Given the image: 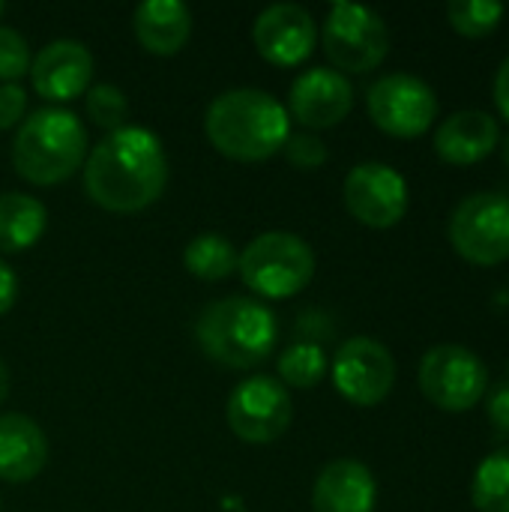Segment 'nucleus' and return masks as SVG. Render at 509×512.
I'll return each mask as SVG.
<instances>
[{"label": "nucleus", "instance_id": "9b49d317", "mask_svg": "<svg viewBox=\"0 0 509 512\" xmlns=\"http://www.w3.org/2000/svg\"><path fill=\"white\" fill-rule=\"evenodd\" d=\"M333 384L351 405H381L396 384V360L378 339L354 336L333 357Z\"/></svg>", "mask_w": 509, "mask_h": 512}, {"label": "nucleus", "instance_id": "2eb2a0df", "mask_svg": "<svg viewBox=\"0 0 509 512\" xmlns=\"http://www.w3.org/2000/svg\"><path fill=\"white\" fill-rule=\"evenodd\" d=\"M93 54L78 39L48 42L30 63L33 90L48 102H69L90 90Z\"/></svg>", "mask_w": 509, "mask_h": 512}, {"label": "nucleus", "instance_id": "5701e85b", "mask_svg": "<svg viewBox=\"0 0 509 512\" xmlns=\"http://www.w3.org/2000/svg\"><path fill=\"white\" fill-rule=\"evenodd\" d=\"M327 375V354L315 342H297L279 357V378L285 387L312 390Z\"/></svg>", "mask_w": 509, "mask_h": 512}, {"label": "nucleus", "instance_id": "f257e3e1", "mask_svg": "<svg viewBox=\"0 0 509 512\" xmlns=\"http://www.w3.org/2000/svg\"><path fill=\"white\" fill-rule=\"evenodd\" d=\"M168 183L162 141L141 126L105 135L84 162V192L108 213H141L156 204Z\"/></svg>", "mask_w": 509, "mask_h": 512}, {"label": "nucleus", "instance_id": "f8f14e48", "mask_svg": "<svg viewBox=\"0 0 509 512\" xmlns=\"http://www.w3.org/2000/svg\"><path fill=\"white\" fill-rule=\"evenodd\" d=\"M345 207L369 228H393L408 213V183L384 162H360L345 177Z\"/></svg>", "mask_w": 509, "mask_h": 512}, {"label": "nucleus", "instance_id": "393cba45", "mask_svg": "<svg viewBox=\"0 0 509 512\" xmlns=\"http://www.w3.org/2000/svg\"><path fill=\"white\" fill-rule=\"evenodd\" d=\"M84 105H87L90 120L99 129H108V135L126 126L129 102H126V93L117 84H93L87 90V102Z\"/></svg>", "mask_w": 509, "mask_h": 512}, {"label": "nucleus", "instance_id": "6e6552de", "mask_svg": "<svg viewBox=\"0 0 509 512\" xmlns=\"http://www.w3.org/2000/svg\"><path fill=\"white\" fill-rule=\"evenodd\" d=\"M486 387L489 369L471 348L435 345L420 360V390L441 411H471L486 396Z\"/></svg>", "mask_w": 509, "mask_h": 512}, {"label": "nucleus", "instance_id": "c85d7f7f", "mask_svg": "<svg viewBox=\"0 0 509 512\" xmlns=\"http://www.w3.org/2000/svg\"><path fill=\"white\" fill-rule=\"evenodd\" d=\"M486 417H489L492 429L501 438H509V384H501L498 390L489 393V399H486Z\"/></svg>", "mask_w": 509, "mask_h": 512}, {"label": "nucleus", "instance_id": "c756f323", "mask_svg": "<svg viewBox=\"0 0 509 512\" xmlns=\"http://www.w3.org/2000/svg\"><path fill=\"white\" fill-rule=\"evenodd\" d=\"M15 297H18V276L12 273L9 264L0 261V315H6L15 306Z\"/></svg>", "mask_w": 509, "mask_h": 512}, {"label": "nucleus", "instance_id": "4be33fe9", "mask_svg": "<svg viewBox=\"0 0 509 512\" xmlns=\"http://www.w3.org/2000/svg\"><path fill=\"white\" fill-rule=\"evenodd\" d=\"M471 501L480 512H509V447L480 462L471 483Z\"/></svg>", "mask_w": 509, "mask_h": 512}, {"label": "nucleus", "instance_id": "a211bd4d", "mask_svg": "<svg viewBox=\"0 0 509 512\" xmlns=\"http://www.w3.org/2000/svg\"><path fill=\"white\" fill-rule=\"evenodd\" d=\"M48 462L45 432L24 414L0 417V480L27 483L42 474Z\"/></svg>", "mask_w": 509, "mask_h": 512}, {"label": "nucleus", "instance_id": "0eeeda50", "mask_svg": "<svg viewBox=\"0 0 509 512\" xmlns=\"http://www.w3.org/2000/svg\"><path fill=\"white\" fill-rule=\"evenodd\" d=\"M453 249L477 264L495 267L509 261V198L501 192H477L459 201L450 216Z\"/></svg>", "mask_w": 509, "mask_h": 512}, {"label": "nucleus", "instance_id": "f03ea898", "mask_svg": "<svg viewBox=\"0 0 509 512\" xmlns=\"http://www.w3.org/2000/svg\"><path fill=\"white\" fill-rule=\"evenodd\" d=\"M204 132L222 156L237 162H264L285 147L291 117L273 93L237 87L210 102Z\"/></svg>", "mask_w": 509, "mask_h": 512}, {"label": "nucleus", "instance_id": "473e14b6", "mask_svg": "<svg viewBox=\"0 0 509 512\" xmlns=\"http://www.w3.org/2000/svg\"><path fill=\"white\" fill-rule=\"evenodd\" d=\"M501 156H504V162H507V168H509V135L504 138V147H501Z\"/></svg>", "mask_w": 509, "mask_h": 512}, {"label": "nucleus", "instance_id": "9d476101", "mask_svg": "<svg viewBox=\"0 0 509 512\" xmlns=\"http://www.w3.org/2000/svg\"><path fill=\"white\" fill-rule=\"evenodd\" d=\"M294 420V402L282 381L270 375L246 378L228 399V426L246 444L279 441Z\"/></svg>", "mask_w": 509, "mask_h": 512}, {"label": "nucleus", "instance_id": "dca6fc26", "mask_svg": "<svg viewBox=\"0 0 509 512\" xmlns=\"http://www.w3.org/2000/svg\"><path fill=\"white\" fill-rule=\"evenodd\" d=\"M378 483L357 459L330 462L312 489V512H375Z\"/></svg>", "mask_w": 509, "mask_h": 512}, {"label": "nucleus", "instance_id": "ddd939ff", "mask_svg": "<svg viewBox=\"0 0 509 512\" xmlns=\"http://www.w3.org/2000/svg\"><path fill=\"white\" fill-rule=\"evenodd\" d=\"M315 18L300 3H273L258 12L252 39L258 54L273 66H297L315 48Z\"/></svg>", "mask_w": 509, "mask_h": 512}, {"label": "nucleus", "instance_id": "cd10ccee", "mask_svg": "<svg viewBox=\"0 0 509 512\" xmlns=\"http://www.w3.org/2000/svg\"><path fill=\"white\" fill-rule=\"evenodd\" d=\"M27 111V93L18 84H0V132L12 129Z\"/></svg>", "mask_w": 509, "mask_h": 512}, {"label": "nucleus", "instance_id": "412c9836", "mask_svg": "<svg viewBox=\"0 0 509 512\" xmlns=\"http://www.w3.org/2000/svg\"><path fill=\"white\" fill-rule=\"evenodd\" d=\"M237 252L231 246L228 237L222 234H198L189 240L186 252H183V264L186 270L195 276V279H204V282H219V279H228L234 270H237Z\"/></svg>", "mask_w": 509, "mask_h": 512}, {"label": "nucleus", "instance_id": "72a5a7b5", "mask_svg": "<svg viewBox=\"0 0 509 512\" xmlns=\"http://www.w3.org/2000/svg\"><path fill=\"white\" fill-rule=\"evenodd\" d=\"M3 12H6V3H3V0H0V15H3Z\"/></svg>", "mask_w": 509, "mask_h": 512}, {"label": "nucleus", "instance_id": "20e7f679", "mask_svg": "<svg viewBox=\"0 0 509 512\" xmlns=\"http://www.w3.org/2000/svg\"><path fill=\"white\" fill-rule=\"evenodd\" d=\"M87 156V129L66 108H39L33 111L15 141L12 165L18 177L33 186H54L69 180Z\"/></svg>", "mask_w": 509, "mask_h": 512}, {"label": "nucleus", "instance_id": "a878e982", "mask_svg": "<svg viewBox=\"0 0 509 512\" xmlns=\"http://www.w3.org/2000/svg\"><path fill=\"white\" fill-rule=\"evenodd\" d=\"M30 63H33V57H30L27 39L15 27L0 24V81L15 84L18 78H24L30 72Z\"/></svg>", "mask_w": 509, "mask_h": 512}, {"label": "nucleus", "instance_id": "f704fd0d", "mask_svg": "<svg viewBox=\"0 0 509 512\" xmlns=\"http://www.w3.org/2000/svg\"><path fill=\"white\" fill-rule=\"evenodd\" d=\"M507 384H509V366H507Z\"/></svg>", "mask_w": 509, "mask_h": 512}, {"label": "nucleus", "instance_id": "1a4fd4ad", "mask_svg": "<svg viewBox=\"0 0 509 512\" xmlns=\"http://www.w3.org/2000/svg\"><path fill=\"white\" fill-rule=\"evenodd\" d=\"M366 105L372 123L396 138H417L438 117L435 90L411 72H390L378 78L366 93Z\"/></svg>", "mask_w": 509, "mask_h": 512}, {"label": "nucleus", "instance_id": "2f4dec72", "mask_svg": "<svg viewBox=\"0 0 509 512\" xmlns=\"http://www.w3.org/2000/svg\"><path fill=\"white\" fill-rule=\"evenodd\" d=\"M6 396H9V369H6V363L0 360V405L6 402Z\"/></svg>", "mask_w": 509, "mask_h": 512}, {"label": "nucleus", "instance_id": "423d86ee", "mask_svg": "<svg viewBox=\"0 0 509 512\" xmlns=\"http://www.w3.org/2000/svg\"><path fill=\"white\" fill-rule=\"evenodd\" d=\"M324 51L336 72H372L390 51V30L384 18L360 3H333L324 21Z\"/></svg>", "mask_w": 509, "mask_h": 512}, {"label": "nucleus", "instance_id": "7c9ffc66", "mask_svg": "<svg viewBox=\"0 0 509 512\" xmlns=\"http://www.w3.org/2000/svg\"><path fill=\"white\" fill-rule=\"evenodd\" d=\"M495 102H498L501 114L509 120V57L501 63V69L495 75Z\"/></svg>", "mask_w": 509, "mask_h": 512}, {"label": "nucleus", "instance_id": "6ab92c4d", "mask_svg": "<svg viewBox=\"0 0 509 512\" xmlns=\"http://www.w3.org/2000/svg\"><path fill=\"white\" fill-rule=\"evenodd\" d=\"M135 36L144 51L171 57L192 36V12L180 0H144L135 9Z\"/></svg>", "mask_w": 509, "mask_h": 512}, {"label": "nucleus", "instance_id": "7ed1b4c3", "mask_svg": "<svg viewBox=\"0 0 509 512\" xmlns=\"http://www.w3.org/2000/svg\"><path fill=\"white\" fill-rule=\"evenodd\" d=\"M276 315L249 297H222L204 306L195 321L201 351L225 369H255L276 348Z\"/></svg>", "mask_w": 509, "mask_h": 512}, {"label": "nucleus", "instance_id": "b1692460", "mask_svg": "<svg viewBox=\"0 0 509 512\" xmlns=\"http://www.w3.org/2000/svg\"><path fill=\"white\" fill-rule=\"evenodd\" d=\"M504 12L507 9L498 0H453L447 6V18H450L453 30L462 36H471V39L489 36L501 24Z\"/></svg>", "mask_w": 509, "mask_h": 512}, {"label": "nucleus", "instance_id": "aec40b11", "mask_svg": "<svg viewBox=\"0 0 509 512\" xmlns=\"http://www.w3.org/2000/svg\"><path fill=\"white\" fill-rule=\"evenodd\" d=\"M48 225V210L39 198L24 192L0 195V252L15 255L39 243Z\"/></svg>", "mask_w": 509, "mask_h": 512}, {"label": "nucleus", "instance_id": "f3484780", "mask_svg": "<svg viewBox=\"0 0 509 512\" xmlns=\"http://www.w3.org/2000/svg\"><path fill=\"white\" fill-rule=\"evenodd\" d=\"M501 141V126L489 111H456L435 132V150L450 165H474Z\"/></svg>", "mask_w": 509, "mask_h": 512}, {"label": "nucleus", "instance_id": "bb28decb", "mask_svg": "<svg viewBox=\"0 0 509 512\" xmlns=\"http://www.w3.org/2000/svg\"><path fill=\"white\" fill-rule=\"evenodd\" d=\"M282 153L300 171H318L327 162V144L312 132H291Z\"/></svg>", "mask_w": 509, "mask_h": 512}, {"label": "nucleus", "instance_id": "39448f33", "mask_svg": "<svg viewBox=\"0 0 509 512\" xmlns=\"http://www.w3.org/2000/svg\"><path fill=\"white\" fill-rule=\"evenodd\" d=\"M237 270L258 297L288 300L315 276L312 246L291 231H267L255 237L237 258Z\"/></svg>", "mask_w": 509, "mask_h": 512}, {"label": "nucleus", "instance_id": "4468645a", "mask_svg": "<svg viewBox=\"0 0 509 512\" xmlns=\"http://www.w3.org/2000/svg\"><path fill=\"white\" fill-rule=\"evenodd\" d=\"M354 87L351 81L327 66H315L294 78L288 93V108L294 120L309 129H330L351 114Z\"/></svg>", "mask_w": 509, "mask_h": 512}]
</instances>
